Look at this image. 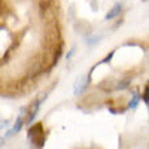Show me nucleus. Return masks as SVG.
I'll use <instances>...</instances> for the list:
<instances>
[{
    "mask_svg": "<svg viewBox=\"0 0 149 149\" xmlns=\"http://www.w3.org/2000/svg\"><path fill=\"white\" fill-rule=\"evenodd\" d=\"M29 139L31 140V143L36 146V148H43L45 142H46V133H45V128L40 122L34 124L33 127H30L29 130Z\"/></svg>",
    "mask_w": 149,
    "mask_h": 149,
    "instance_id": "f257e3e1",
    "label": "nucleus"
},
{
    "mask_svg": "<svg viewBox=\"0 0 149 149\" xmlns=\"http://www.w3.org/2000/svg\"><path fill=\"white\" fill-rule=\"evenodd\" d=\"M94 72V67L88 72V74H82V76H79V79L76 81V84H74V95H81L86 91V88H88V85H90V81H91V73Z\"/></svg>",
    "mask_w": 149,
    "mask_h": 149,
    "instance_id": "f03ea898",
    "label": "nucleus"
},
{
    "mask_svg": "<svg viewBox=\"0 0 149 149\" xmlns=\"http://www.w3.org/2000/svg\"><path fill=\"white\" fill-rule=\"evenodd\" d=\"M40 100H34L27 109H26V122L27 124H31L37 115V112H39V107H40Z\"/></svg>",
    "mask_w": 149,
    "mask_h": 149,
    "instance_id": "7ed1b4c3",
    "label": "nucleus"
},
{
    "mask_svg": "<svg viewBox=\"0 0 149 149\" xmlns=\"http://www.w3.org/2000/svg\"><path fill=\"white\" fill-rule=\"evenodd\" d=\"M24 121H26V110H24V115H19V116L17 118L14 127H12V128L8 131V134H6V139H9L10 136H14V134H17L18 131H21V128H22V125H24Z\"/></svg>",
    "mask_w": 149,
    "mask_h": 149,
    "instance_id": "20e7f679",
    "label": "nucleus"
},
{
    "mask_svg": "<svg viewBox=\"0 0 149 149\" xmlns=\"http://www.w3.org/2000/svg\"><path fill=\"white\" fill-rule=\"evenodd\" d=\"M121 10H122V5L121 3H115L113 6L110 8V10L106 14V19L107 21H110V19H115V18H118L119 17V14H121Z\"/></svg>",
    "mask_w": 149,
    "mask_h": 149,
    "instance_id": "39448f33",
    "label": "nucleus"
},
{
    "mask_svg": "<svg viewBox=\"0 0 149 149\" xmlns=\"http://www.w3.org/2000/svg\"><path fill=\"white\" fill-rule=\"evenodd\" d=\"M140 100H142V95L139 94V91H137V90H134V91H133V97L130 98V102H128V106H127V109H131V110L137 109V106H139Z\"/></svg>",
    "mask_w": 149,
    "mask_h": 149,
    "instance_id": "423d86ee",
    "label": "nucleus"
},
{
    "mask_svg": "<svg viewBox=\"0 0 149 149\" xmlns=\"http://www.w3.org/2000/svg\"><path fill=\"white\" fill-rule=\"evenodd\" d=\"M130 84H131V78H127V79H122V81H119L116 85H115V91H122V90H127L128 86H130Z\"/></svg>",
    "mask_w": 149,
    "mask_h": 149,
    "instance_id": "0eeeda50",
    "label": "nucleus"
},
{
    "mask_svg": "<svg viewBox=\"0 0 149 149\" xmlns=\"http://www.w3.org/2000/svg\"><path fill=\"white\" fill-rule=\"evenodd\" d=\"M100 39H102V34H93L91 37H88V39H86V45L93 46V45L98 43V40H100Z\"/></svg>",
    "mask_w": 149,
    "mask_h": 149,
    "instance_id": "6e6552de",
    "label": "nucleus"
},
{
    "mask_svg": "<svg viewBox=\"0 0 149 149\" xmlns=\"http://www.w3.org/2000/svg\"><path fill=\"white\" fill-rule=\"evenodd\" d=\"M142 100L149 106V84L145 86V90H143V94H142Z\"/></svg>",
    "mask_w": 149,
    "mask_h": 149,
    "instance_id": "1a4fd4ad",
    "label": "nucleus"
},
{
    "mask_svg": "<svg viewBox=\"0 0 149 149\" xmlns=\"http://www.w3.org/2000/svg\"><path fill=\"white\" fill-rule=\"evenodd\" d=\"M0 127H2V121H0Z\"/></svg>",
    "mask_w": 149,
    "mask_h": 149,
    "instance_id": "9d476101",
    "label": "nucleus"
}]
</instances>
